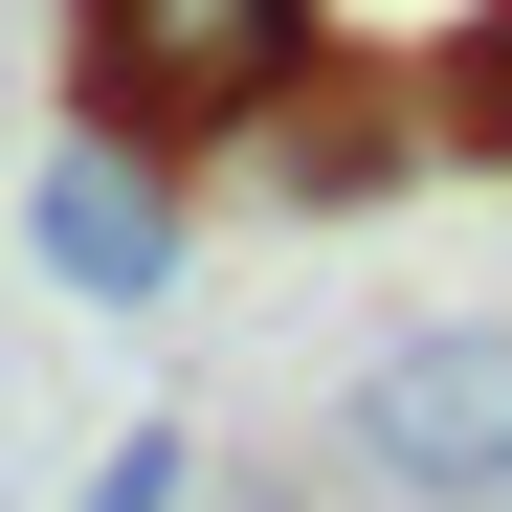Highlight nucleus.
<instances>
[{"mask_svg": "<svg viewBox=\"0 0 512 512\" xmlns=\"http://www.w3.org/2000/svg\"><path fill=\"white\" fill-rule=\"evenodd\" d=\"M312 67V0H67V112L134 156H223Z\"/></svg>", "mask_w": 512, "mask_h": 512, "instance_id": "f257e3e1", "label": "nucleus"}, {"mask_svg": "<svg viewBox=\"0 0 512 512\" xmlns=\"http://www.w3.org/2000/svg\"><path fill=\"white\" fill-rule=\"evenodd\" d=\"M423 134H446V156H512V23H468V45H446V90H423Z\"/></svg>", "mask_w": 512, "mask_h": 512, "instance_id": "39448f33", "label": "nucleus"}, {"mask_svg": "<svg viewBox=\"0 0 512 512\" xmlns=\"http://www.w3.org/2000/svg\"><path fill=\"white\" fill-rule=\"evenodd\" d=\"M334 468L379 512H512V312H423L357 357L334 401Z\"/></svg>", "mask_w": 512, "mask_h": 512, "instance_id": "f03ea898", "label": "nucleus"}, {"mask_svg": "<svg viewBox=\"0 0 512 512\" xmlns=\"http://www.w3.org/2000/svg\"><path fill=\"white\" fill-rule=\"evenodd\" d=\"M67 512H201V446H179V423H134V446H90Z\"/></svg>", "mask_w": 512, "mask_h": 512, "instance_id": "423d86ee", "label": "nucleus"}, {"mask_svg": "<svg viewBox=\"0 0 512 512\" xmlns=\"http://www.w3.org/2000/svg\"><path fill=\"white\" fill-rule=\"evenodd\" d=\"M223 156H245V179H268L290 223H357V201H401L423 156H446V134H423V90H312V67H290V90L245 112Z\"/></svg>", "mask_w": 512, "mask_h": 512, "instance_id": "20e7f679", "label": "nucleus"}, {"mask_svg": "<svg viewBox=\"0 0 512 512\" xmlns=\"http://www.w3.org/2000/svg\"><path fill=\"white\" fill-rule=\"evenodd\" d=\"M23 268H45L67 312H156V290L201 268L179 156H134V134H90V112H67V134H45V179H23Z\"/></svg>", "mask_w": 512, "mask_h": 512, "instance_id": "7ed1b4c3", "label": "nucleus"}]
</instances>
